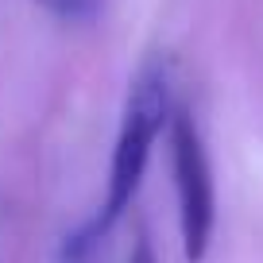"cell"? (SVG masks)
Listing matches in <instances>:
<instances>
[{"instance_id":"obj_1","label":"cell","mask_w":263,"mask_h":263,"mask_svg":"<svg viewBox=\"0 0 263 263\" xmlns=\"http://www.w3.org/2000/svg\"><path fill=\"white\" fill-rule=\"evenodd\" d=\"M171 112H174L171 66H166L163 54H155L140 66V74L132 78L128 101H124V116H120V132H116V147H112V163H108L105 201H101L97 217L66 244L70 259H78L97 240H105L116 229V221L132 209V201H136V194L143 186V174H147V163H151V147L166 132Z\"/></svg>"},{"instance_id":"obj_2","label":"cell","mask_w":263,"mask_h":263,"mask_svg":"<svg viewBox=\"0 0 263 263\" xmlns=\"http://www.w3.org/2000/svg\"><path fill=\"white\" fill-rule=\"evenodd\" d=\"M166 140H171V171H174V194H178L182 255H186V263H205L217 229V186L205 136H201V124L190 105H174Z\"/></svg>"},{"instance_id":"obj_3","label":"cell","mask_w":263,"mask_h":263,"mask_svg":"<svg viewBox=\"0 0 263 263\" xmlns=\"http://www.w3.org/2000/svg\"><path fill=\"white\" fill-rule=\"evenodd\" d=\"M31 4H39L58 24H74V27L93 24L101 16V8H105V0H31Z\"/></svg>"},{"instance_id":"obj_4","label":"cell","mask_w":263,"mask_h":263,"mask_svg":"<svg viewBox=\"0 0 263 263\" xmlns=\"http://www.w3.org/2000/svg\"><path fill=\"white\" fill-rule=\"evenodd\" d=\"M128 263H155V244H151L147 232L136 236V244H132V252H128Z\"/></svg>"}]
</instances>
